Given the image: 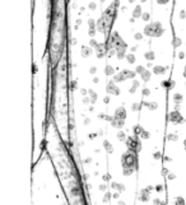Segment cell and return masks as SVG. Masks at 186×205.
Returning a JSON list of instances; mask_svg holds the SVG:
<instances>
[{
  "instance_id": "5bb4252c",
  "label": "cell",
  "mask_w": 186,
  "mask_h": 205,
  "mask_svg": "<svg viewBox=\"0 0 186 205\" xmlns=\"http://www.w3.org/2000/svg\"><path fill=\"white\" fill-rule=\"evenodd\" d=\"M167 72V68H164V66H161V65H157L153 68V73L157 74V75H162V74H164Z\"/></svg>"
},
{
  "instance_id": "c3c4849f",
  "label": "cell",
  "mask_w": 186,
  "mask_h": 205,
  "mask_svg": "<svg viewBox=\"0 0 186 205\" xmlns=\"http://www.w3.org/2000/svg\"><path fill=\"white\" fill-rule=\"evenodd\" d=\"M185 17H186L185 12H184V10H182V12H181V13H180V18H181V19H184V18H185Z\"/></svg>"
},
{
  "instance_id": "60d3db41",
  "label": "cell",
  "mask_w": 186,
  "mask_h": 205,
  "mask_svg": "<svg viewBox=\"0 0 186 205\" xmlns=\"http://www.w3.org/2000/svg\"><path fill=\"white\" fill-rule=\"evenodd\" d=\"M134 169H130V168H124V173H125V176H129L131 172H133Z\"/></svg>"
},
{
  "instance_id": "d6986e66",
  "label": "cell",
  "mask_w": 186,
  "mask_h": 205,
  "mask_svg": "<svg viewBox=\"0 0 186 205\" xmlns=\"http://www.w3.org/2000/svg\"><path fill=\"white\" fill-rule=\"evenodd\" d=\"M162 87H166L167 89H172L175 87V82H171V80H163L162 82Z\"/></svg>"
},
{
  "instance_id": "bcb514c9",
  "label": "cell",
  "mask_w": 186,
  "mask_h": 205,
  "mask_svg": "<svg viewBox=\"0 0 186 205\" xmlns=\"http://www.w3.org/2000/svg\"><path fill=\"white\" fill-rule=\"evenodd\" d=\"M96 70H97V69H96L94 66H92V68L89 69V73H91V74H94V73H96Z\"/></svg>"
},
{
  "instance_id": "f35d334b",
  "label": "cell",
  "mask_w": 186,
  "mask_h": 205,
  "mask_svg": "<svg viewBox=\"0 0 186 205\" xmlns=\"http://www.w3.org/2000/svg\"><path fill=\"white\" fill-rule=\"evenodd\" d=\"M131 110H134V111H138V110H140V104H139V103H134V104L131 106Z\"/></svg>"
},
{
  "instance_id": "ee69618b",
  "label": "cell",
  "mask_w": 186,
  "mask_h": 205,
  "mask_svg": "<svg viewBox=\"0 0 186 205\" xmlns=\"http://www.w3.org/2000/svg\"><path fill=\"white\" fill-rule=\"evenodd\" d=\"M96 6H97V5H96V3H89V9H92V10H94V9H96Z\"/></svg>"
},
{
  "instance_id": "816d5d0a",
  "label": "cell",
  "mask_w": 186,
  "mask_h": 205,
  "mask_svg": "<svg viewBox=\"0 0 186 205\" xmlns=\"http://www.w3.org/2000/svg\"><path fill=\"white\" fill-rule=\"evenodd\" d=\"M82 94L85 96V94H87V89H82Z\"/></svg>"
},
{
  "instance_id": "484cf974",
  "label": "cell",
  "mask_w": 186,
  "mask_h": 205,
  "mask_svg": "<svg viewBox=\"0 0 186 205\" xmlns=\"http://www.w3.org/2000/svg\"><path fill=\"white\" fill-rule=\"evenodd\" d=\"M103 146H105V149H106L109 153H112V152H113V148H112V145L110 144L107 140H105V142H103Z\"/></svg>"
},
{
  "instance_id": "680465c9",
  "label": "cell",
  "mask_w": 186,
  "mask_h": 205,
  "mask_svg": "<svg viewBox=\"0 0 186 205\" xmlns=\"http://www.w3.org/2000/svg\"><path fill=\"white\" fill-rule=\"evenodd\" d=\"M103 101H105V103H109V102H110V98H109V97H106V98H105Z\"/></svg>"
},
{
  "instance_id": "03108f58",
  "label": "cell",
  "mask_w": 186,
  "mask_h": 205,
  "mask_svg": "<svg viewBox=\"0 0 186 205\" xmlns=\"http://www.w3.org/2000/svg\"><path fill=\"white\" fill-rule=\"evenodd\" d=\"M185 149H186V140H185Z\"/></svg>"
},
{
  "instance_id": "d6a6232c",
  "label": "cell",
  "mask_w": 186,
  "mask_h": 205,
  "mask_svg": "<svg viewBox=\"0 0 186 205\" xmlns=\"http://www.w3.org/2000/svg\"><path fill=\"white\" fill-rule=\"evenodd\" d=\"M134 38H135L137 41H140V40L143 38V33H140V32H138V33H135V34H134Z\"/></svg>"
},
{
  "instance_id": "6125c7cd",
  "label": "cell",
  "mask_w": 186,
  "mask_h": 205,
  "mask_svg": "<svg viewBox=\"0 0 186 205\" xmlns=\"http://www.w3.org/2000/svg\"><path fill=\"white\" fill-rule=\"evenodd\" d=\"M119 205H125V203H124V201H120V203H119Z\"/></svg>"
},
{
  "instance_id": "d4e9b609",
  "label": "cell",
  "mask_w": 186,
  "mask_h": 205,
  "mask_svg": "<svg viewBox=\"0 0 186 205\" xmlns=\"http://www.w3.org/2000/svg\"><path fill=\"white\" fill-rule=\"evenodd\" d=\"M181 44H182L181 38H178V37H173V40H172V46H173V47H178Z\"/></svg>"
},
{
  "instance_id": "b9f144b4",
  "label": "cell",
  "mask_w": 186,
  "mask_h": 205,
  "mask_svg": "<svg viewBox=\"0 0 186 205\" xmlns=\"http://www.w3.org/2000/svg\"><path fill=\"white\" fill-rule=\"evenodd\" d=\"M149 94H151V90L148 88H144L143 89V96H149Z\"/></svg>"
},
{
  "instance_id": "11a10c76",
  "label": "cell",
  "mask_w": 186,
  "mask_h": 205,
  "mask_svg": "<svg viewBox=\"0 0 186 205\" xmlns=\"http://www.w3.org/2000/svg\"><path fill=\"white\" fill-rule=\"evenodd\" d=\"M168 178H170V180H172V178H175V175H173V173H170V176H168Z\"/></svg>"
},
{
  "instance_id": "e0dca14e",
  "label": "cell",
  "mask_w": 186,
  "mask_h": 205,
  "mask_svg": "<svg viewBox=\"0 0 186 205\" xmlns=\"http://www.w3.org/2000/svg\"><path fill=\"white\" fill-rule=\"evenodd\" d=\"M121 73L124 74L125 80H126V79H133V78L137 75V73H135V72H131V70H123Z\"/></svg>"
},
{
  "instance_id": "7402d4cb",
  "label": "cell",
  "mask_w": 186,
  "mask_h": 205,
  "mask_svg": "<svg viewBox=\"0 0 186 205\" xmlns=\"http://www.w3.org/2000/svg\"><path fill=\"white\" fill-rule=\"evenodd\" d=\"M113 80H115V82H123V80H125L124 74H123V73L115 74V75H113Z\"/></svg>"
},
{
  "instance_id": "e7e4bbea",
  "label": "cell",
  "mask_w": 186,
  "mask_h": 205,
  "mask_svg": "<svg viewBox=\"0 0 186 205\" xmlns=\"http://www.w3.org/2000/svg\"><path fill=\"white\" fill-rule=\"evenodd\" d=\"M140 1H143V3H144V1H147V0H140Z\"/></svg>"
},
{
  "instance_id": "3957f363",
  "label": "cell",
  "mask_w": 186,
  "mask_h": 205,
  "mask_svg": "<svg viewBox=\"0 0 186 205\" xmlns=\"http://www.w3.org/2000/svg\"><path fill=\"white\" fill-rule=\"evenodd\" d=\"M50 58H51L52 65H56V62H58V61L60 60V58H61V51L59 50V45H55V46H54V50L51 51Z\"/></svg>"
},
{
  "instance_id": "f5cc1de1",
  "label": "cell",
  "mask_w": 186,
  "mask_h": 205,
  "mask_svg": "<svg viewBox=\"0 0 186 205\" xmlns=\"http://www.w3.org/2000/svg\"><path fill=\"white\" fill-rule=\"evenodd\" d=\"M99 190H106V186H105V185H101V186H99Z\"/></svg>"
},
{
  "instance_id": "4dcf8cb0",
  "label": "cell",
  "mask_w": 186,
  "mask_h": 205,
  "mask_svg": "<svg viewBox=\"0 0 186 205\" xmlns=\"http://www.w3.org/2000/svg\"><path fill=\"white\" fill-rule=\"evenodd\" d=\"M147 191L148 190H144L141 192V196H140V200H141V201H148V200H149V197H148V195H147Z\"/></svg>"
},
{
  "instance_id": "681fc988",
  "label": "cell",
  "mask_w": 186,
  "mask_h": 205,
  "mask_svg": "<svg viewBox=\"0 0 186 205\" xmlns=\"http://www.w3.org/2000/svg\"><path fill=\"white\" fill-rule=\"evenodd\" d=\"M109 199H110V194H106V196H105L103 201H109Z\"/></svg>"
},
{
  "instance_id": "1f68e13d",
  "label": "cell",
  "mask_w": 186,
  "mask_h": 205,
  "mask_svg": "<svg viewBox=\"0 0 186 205\" xmlns=\"http://www.w3.org/2000/svg\"><path fill=\"white\" fill-rule=\"evenodd\" d=\"M181 100H182V96H181V94H175V96H173V101H176L177 103L181 102Z\"/></svg>"
},
{
  "instance_id": "8992f818",
  "label": "cell",
  "mask_w": 186,
  "mask_h": 205,
  "mask_svg": "<svg viewBox=\"0 0 186 205\" xmlns=\"http://www.w3.org/2000/svg\"><path fill=\"white\" fill-rule=\"evenodd\" d=\"M171 122H173V124H181V122H184L185 121V118L181 116L177 111H172L170 114V116H168Z\"/></svg>"
},
{
  "instance_id": "52a82bcc",
  "label": "cell",
  "mask_w": 186,
  "mask_h": 205,
  "mask_svg": "<svg viewBox=\"0 0 186 205\" xmlns=\"http://www.w3.org/2000/svg\"><path fill=\"white\" fill-rule=\"evenodd\" d=\"M106 90H107V93H109V94H115V96L120 94V89L116 87V84H115L113 82H109V83H107Z\"/></svg>"
},
{
  "instance_id": "cb8c5ba5",
  "label": "cell",
  "mask_w": 186,
  "mask_h": 205,
  "mask_svg": "<svg viewBox=\"0 0 186 205\" xmlns=\"http://www.w3.org/2000/svg\"><path fill=\"white\" fill-rule=\"evenodd\" d=\"M113 73H115V69H113L111 65H106V68H105V74H106V75H112Z\"/></svg>"
},
{
  "instance_id": "91938a15",
  "label": "cell",
  "mask_w": 186,
  "mask_h": 205,
  "mask_svg": "<svg viewBox=\"0 0 186 205\" xmlns=\"http://www.w3.org/2000/svg\"><path fill=\"white\" fill-rule=\"evenodd\" d=\"M157 190H158V191H162V190H163V187H162V186H157Z\"/></svg>"
},
{
  "instance_id": "277c9868",
  "label": "cell",
  "mask_w": 186,
  "mask_h": 205,
  "mask_svg": "<svg viewBox=\"0 0 186 205\" xmlns=\"http://www.w3.org/2000/svg\"><path fill=\"white\" fill-rule=\"evenodd\" d=\"M94 51H96V56L98 59H102L105 55H107L106 52L109 51L107 50V45L106 44H98L96 46V48H94Z\"/></svg>"
},
{
  "instance_id": "44dd1931",
  "label": "cell",
  "mask_w": 186,
  "mask_h": 205,
  "mask_svg": "<svg viewBox=\"0 0 186 205\" xmlns=\"http://www.w3.org/2000/svg\"><path fill=\"white\" fill-rule=\"evenodd\" d=\"M144 106H147L149 110H157L158 108V104L155 102H144Z\"/></svg>"
},
{
  "instance_id": "6da1fadb",
  "label": "cell",
  "mask_w": 186,
  "mask_h": 205,
  "mask_svg": "<svg viewBox=\"0 0 186 205\" xmlns=\"http://www.w3.org/2000/svg\"><path fill=\"white\" fill-rule=\"evenodd\" d=\"M135 153H133V152H126L124 155H123V158H121V162H123V166H124V168H130V169H134V166L137 164V158H135V155H134Z\"/></svg>"
},
{
  "instance_id": "74e56055",
  "label": "cell",
  "mask_w": 186,
  "mask_h": 205,
  "mask_svg": "<svg viewBox=\"0 0 186 205\" xmlns=\"http://www.w3.org/2000/svg\"><path fill=\"white\" fill-rule=\"evenodd\" d=\"M168 139H170V140H173V142H176V140L178 139V136H177L176 134H170V135H168Z\"/></svg>"
},
{
  "instance_id": "ba28073f",
  "label": "cell",
  "mask_w": 186,
  "mask_h": 205,
  "mask_svg": "<svg viewBox=\"0 0 186 205\" xmlns=\"http://www.w3.org/2000/svg\"><path fill=\"white\" fill-rule=\"evenodd\" d=\"M80 55H82V58H89L92 55V47L91 46H82Z\"/></svg>"
},
{
  "instance_id": "8fae6325",
  "label": "cell",
  "mask_w": 186,
  "mask_h": 205,
  "mask_svg": "<svg viewBox=\"0 0 186 205\" xmlns=\"http://www.w3.org/2000/svg\"><path fill=\"white\" fill-rule=\"evenodd\" d=\"M115 117L125 120V117H126V110H125V107H123V106H121V107L116 108V111H115Z\"/></svg>"
},
{
  "instance_id": "9a60e30c",
  "label": "cell",
  "mask_w": 186,
  "mask_h": 205,
  "mask_svg": "<svg viewBox=\"0 0 186 205\" xmlns=\"http://www.w3.org/2000/svg\"><path fill=\"white\" fill-rule=\"evenodd\" d=\"M143 15V12H141V6L140 5H137L133 10V18H140Z\"/></svg>"
},
{
  "instance_id": "ac0fdd59",
  "label": "cell",
  "mask_w": 186,
  "mask_h": 205,
  "mask_svg": "<svg viewBox=\"0 0 186 205\" xmlns=\"http://www.w3.org/2000/svg\"><path fill=\"white\" fill-rule=\"evenodd\" d=\"M151 75H152V73H151L149 70H145V72L141 74L140 76H141L143 82H149V79H151Z\"/></svg>"
},
{
  "instance_id": "f907efd6",
  "label": "cell",
  "mask_w": 186,
  "mask_h": 205,
  "mask_svg": "<svg viewBox=\"0 0 186 205\" xmlns=\"http://www.w3.org/2000/svg\"><path fill=\"white\" fill-rule=\"evenodd\" d=\"M178 58L184 59V58H185V54H184V52H180V54H178Z\"/></svg>"
},
{
  "instance_id": "7dc6e473",
  "label": "cell",
  "mask_w": 186,
  "mask_h": 205,
  "mask_svg": "<svg viewBox=\"0 0 186 205\" xmlns=\"http://www.w3.org/2000/svg\"><path fill=\"white\" fill-rule=\"evenodd\" d=\"M154 158L155 159H159V158H161V153H158V152L154 153Z\"/></svg>"
},
{
  "instance_id": "e575fe53",
  "label": "cell",
  "mask_w": 186,
  "mask_h": 205,
  "mask_svg": "<svg viewBox=\"0 0 186 205\" xmlns=\"http://www.w3.org/2000/svg\"><path fill=\"white\" fill-rule=\"evenodd\" d=\"M144 72H145V69H144V68H143L141 65H139V66H137V73H139L140 75H141V74L144 73Z\"/></svg>"
},
{
  "instance_id": "ab89813d",
  "label": "cell",
  "mask_w": 186,
  "mask_h": 205,
  "mask_svg": "<svg viewBox=\"0 0 186 205\" xmlns=\"http://www.w3.org/2000/svg\"><path fill=\"white\" fill-rule=\"evenodd\" d=\"M140 136H141L143 139H148V138H149V132H148V131H145V130H144V131H143V134H141Z\"/></svg>"
},
{
  "instance_id": "6f0895ef",
  "label": "cell",
  "mask_w": 186,
  "mask_h": 205,
  "mask_svg": "<svg viewBox=\"0 0 186 205\" xmlns=\"http://www.w3.org/2000/svg\"><path fill=\"white\" fill-rule=\"evenodd\" d=\"M153 203H154V204H159V203H161V201H159V200H158V199H154V200H153Z\"/></svg>"
},
{
  "instance_id": "9f6ffc18",
  "label": "cell",
  "mask_w": 186,
  "mask_h": 205,
  "mask_svg": "<svg viewBox=\"0 0 186 205\" xmlns=\"http://www.w3.org/2000/svg\"><path fill=\"white\" fill-rule=\"evenodd\" d=\"M94 138H96V134H91L89 135V139H94Z\"/></svg>"
},
{
  "instance_id": "836d02e7",
  "label": "cell",
  "mask_w": 186,
  "mask_h": 205,
  "mask_svg": "<svg viewBox=\"0 0 186 205\" xmlns=\"http://www.w3.org/2000/svg\"><path fill=\"white\" fill-rule=\"evenodd\" d=\"M117 139H119V140H124V139H125L124 131H119V132H117Z\"/></svg>"
},
{
  "instance_id": "ffe728a7",
  "label": "cell",
  "mask_w": 186,
  "mask_h": 205,
  "mask_svg": "<svg viewBox=\"0 0 186 205\" xmlns=\"http://www.w3.org/2000/svg\"><path fill=\"white\" fill-rule=\"evenodd\" d=\"M88 93H89V101L92 103H96V101H97V93L94 92V90H88Z\"/></svg>"
},
{
  "instance_id": "8d00e7d4",
  "label": "cell",
  "mask_w": 186,
  "mask_h": 205,
  "mask_svg": "<svg viewBox=\"0 0 186 205\" xmlns=\"http://www.w3.org/2000/svg\"><path fill=\"white\" fill-rule=\"evenodd\" d=\"M141 18H143V20L148 22V20H149V18H151V15H149V13H143V15H141Z\"/></svg>"
},
{
  "instance_id": "7c38bea8",
  "label": "cell",
  "mask_w": 186,
  "mask_h": 205,
  "mask_svg": "<svg viewBox=\"0 0 186 205\" xmlns=\"http://www.w3.org/2000/svg\"><path fill=\"white\" fill-rule=\"evenodd\" d=\"M88 24H89V36H91V38H93L94 37V34H96V29H94V27H97V23L93 20V19H89L88 20Z\"/></svg>"
},
{
  "instance_id": "2e32d148",
  "label": "cell",
  "mask_w": 186,
  "mask_h": 205,
  "mask_svg": "<svg viewBox=\"0 0 186 205\" xmlns=\"http://www.w3.org/2000/svg\"><path fill=\"white\" fill-rule=\"evenodd\" d=\"M144 34L145 36H149V37H153V27H152V23L147 24L145 28H144Z\"/></svg>"
},
{
  "instance_id": "9c48e42d",
  "label": "cell",
  "mask_w": 186,
  "mask_h": 205,
  "mask_svg": "<svg viewBox=\"0 0 186 205\" xmlns=\"http://www.w3.org/2000/svg\"><path fill=\"white\" fill-rule=\"evenodd\" d=\"M97 29H98V32H101L102 34H106L107 33V29H106V24H105V22H103V19H102V17L97 20Z\"/></svg>"
},
{
  "instance_id": "7bdbcfd3",
  "label": "cell",
  "mask_w": 186,
  "mask_h": 205,
  "mask_svg": "<svg viewBox=\"0 0 186 205\" xmlns=\"http://www.w3.org/2000/svg\"><path fill=\"white\" fill-rule=\"evenodd\" d=\"M170 0H157V3L158 4H161V5H163V4H167Z\"/></svg>"
},
{
  "instance_id": "f1b7e54d",
  "label": "cell",
  "mask_w": 186,
  "mask_h": 205,
  "mask_svg": "<svg viewBox=\"0 0 186 205\" xmlns=\"http://www.w3.org/2000/svg\"><path fill=\"white\" fill-rule=\"evenodd\" d=\"M175 205H185V200H184V197H176L175 199Z\"/></svg>"
},
{
  "instance_id": "d590c367",
  "label": "cell",
  "mask_w": 186,
  "mask_h": 205,
  "mask_svg": "<svg viewBox=\"0 0 186 205\" xmlns=\"http://www.w3.org/2000/svg\"><path fill=\"white\" fill-rule=\"evenodd\" d=\"M97 41H96V40H94V38H92V40H91V41H89V46H91V47H92V48H96V46H97Z\"/></svg>"
},
{
  "instance_id": "be15d7a7",
  "label": "cell",
  "mask_w": 186,
  "mask_h": 205,
  "mask_svg": "<svg viewBox=\"0 0 186 205\" xmlns=\"http://www.w3.org/2000/svg\"><path fill=\"white\" fill-rule=\"evenodd\" d=\"M127 1H129V3H134L135 0H127Z\"/></svg>"
},
{
  "instance_id": "4fadbf2b",
  "label": "cell",
  "mask_w": 186,
  "mask_h": 205,
  "mask_svg": "<svg viewBox=\"0 0 186 205\" xmlns=\"http://www.w3.org/2000/svg\"><path fill=\"white\" fill-rule=\"evenodd\" d=\"M116 58L119 60H123L124 58H126V47H120L116 50Z\"/></svg>"
},
{
  "instance_id": "f546056e",
  "label": "cell",
  "mask_w": 186,
  "mask_h": 205,
  "mask_svg": "<svg viewBox=\"0 0 186 205\" xmlns=\"http://www.w3.org/2000/svg\"><path fill=\"white\" fill-rule=\"evenodd\" d=\"M138 87H139V82H137V80H134V82H133V87L130 88V93L133 94V93H134V92L137 90V88H138Z\"/></svg>"
},
{
  "instance_id": "83f0119b",
  "label": "cell",
  "mask_w": 186,
  "mask_h": 205,
  "mask_svg": "<svg viewBox=\"0 0 186 205\" xmlns=\"http://www.w3.org/2000/svg\"><path fill=\"white\" fill-rule=\"evenodd\" d=\"M143 131H144V130H143V128L139 126V125H137V126L134 128V134H135V135H141Z\"/></svg>"
},
{
  "instance_id": "4316f807",
  "label": "cell",
  "mask_w": 186,
  "mask_h": 205,
  "mask_svg": "<svg viewBox=\"0 0 186 205\" xmlns=\"http://www.w3.org/2000/svg\"><path fill=\"white\" fill-rule=\"evenodd\" d=\"M126 60H127L129 64H134V62L137 61V59H135V56H134L133 54H127V55H126Z\"/></svg>"
},
{
  "instance_id": "30bf717a",
  "label": "cell",
  "mask_w": 186,
  "mask_h": 205,
  "mask_svg": "<svg viewBox=\"0 0 186 205\" xmlns=\"http://www.w3.org/2000/svg\"><path fill=\"white\" fill-rule=\"evenodd\" d=\"M111 125H112L113 128H116V129H123V126H124V120H123V118L113 117V118L111 120Z\"/></svg>"
},
{
  "instance_id": "5b68a950",
  "label": "cell",
  "mask_w": 186,
  "mask_h": 205,
  "mask_svg": "<svg viewBox=\"0 0 186 205\" xmlns=\"http://www.w3.org/2000/svg\"><path fill=\"white\" fill-rule=\"evenodd\" d=\"M152 27H153V37H161L164 32V28L162 27V24L159 22H153L152 23Z\"/></svg>"
},
{
  "instance_id": "db71d44e",
  "label": "cell",
  "mask_w": 186,
  "mask_h": 205,
  "mask_svg": "<svg viewBox=\"0 0 186 205\" xmlns=\"http://www.w3.org/2000/svg\"><path fill=\"white\" fill-rule=\"evenodd\" d=\"M77 44V40L75 38H71V45H75Z\"/></svg>"
},
{
  "instance_id": "7a4b0ae2",
  "label": "cell",
  "mask_w": 186,
  "mask_h": 205,
  "mask_svg": "<svg viewBox=\"0 0 186 205\" xmlns=\"http://www.w3.org/2000/svg\"><path fill=\"white\" fill-rule=\"evenodd\" d=\"M127 148H129L130 152L138 153L140 149H141V145H140V142L135 136H130V138L127 139Z\"/></svg>"
},
{
  "instance_id": "603a6c76",
  "label": "cell",
  "mask_w": 186,
  "mask_h": 205,
  "mask_svg": "<svg viewBox=\"0 0 186 205\" xmlns=\"http://www.w3.org/2000/svg\"><path fill=\"white\" fill-rule=\"evenodd\" d=\"M144 58L147 59V60H149V61H153L154 60V52L153 51H148V52L144 54Z\"/></svg>"
},
{
  "instance_id": "94428289",
  "label": "cell",
  "mask_w": 186,
  "mask_h": 205,
  "mask_svg": "<svg viewBox=\"0 0 186 205\" xmlns=\"http://www.w3.org/2000/svg\"><path fill=\"white\" fill-rule=\"evenodd\" d=\"M184 76L186 78V66H185V69H184Z\"/></svg>"
},
{
  "instance_id": "f6af8a7d",
  "label": "cell",
  "mask_w": 186,
  "mask_h": 205,
  "mask_svg": "<svg viewBox=\"0 0 186 205\" xmlns=\"http://www.w3.org/2000/svg\"><path fill=\"white\" fill-rule=\"evenodd\" d=\"M117 190H119V191H124L125 187H124V186H121V185L119 183V185H117Z\"/></svg>"
}]
</instances>
